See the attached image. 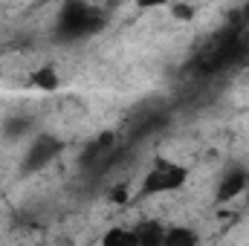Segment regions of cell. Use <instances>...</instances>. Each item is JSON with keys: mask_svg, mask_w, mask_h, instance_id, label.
<instances>
[{"mask_svg": "<svg viewBox=\"0 0 249 246\" xmlns=\"http://www.w3.org/2000/svg\"><path fill=\"white\" fill-rule=\"evenodd\" d=\"M188 180V171L177 162H168L162 157L154 159V168L145 174L142 180V194H165V191H177Z\"/></svg>", "mask_w": 249, "mask_h": 246, "instance_id": "obj_1", "label": "cell"}, {"mask_svg": "<svg viewBox=\"0 0 249 246\" xmlns=\"http://www.w3.org/2000/svg\"><path fill=\"white\" fill-rule=\"evenodd\" d=\"M93 29H99V18L93 15L90 6H84V3H67L64 6L61 26H58L64 38H78V35H87Z\"/></svg>", "mask_w": 249, "mask_h": 246, "instance_id": "obj_2", "label": "cell"}, {"mask_svg": "<svg viewBox=\"0 0 249 246\" xmlns=\"http://www.w3.org/2000/svg\"><path fill=\"white\" fill-rule=\"evenodd\" d=\"M247 185H249V174L244 168L229 171V174L223 177V183L217 185V203H229V200L241 197V194L247 191Z\"/></svg>", "mask_w": 249, "mask_h": 246, "instance_id": "obj_3", "label": "cell"}, {"mask_svg": "<svg viewBox=\"0 0 249 246\" xmlns=\"http://www.w3.org/2000/svg\"><path fill=\"white\" fill-rule=\"evenodd\" d=\"M55 154H58V142H55L53 136H38V139L32 142V151H29L26 162H29V168H41V165H47Z\"/></svg>", "mask_w": 249, "mask_h": 246, "instance_id": "obj_4", "label": "cell"}, {"mask_svg": "<svg viewBox=\"0 0 249 246\" xmlns=\"http://www.w3.org/2000/svg\"><path fill=\"white\" fill-rule=\"evenodd\" d=\"M165 226L162 223H157V220H145V223H139L136 229H133V235H136V246H162L165 241Z\"/></svg>", "mask_w": 249, "mask_h": 246, "instance_id": "obj_5", "label": "cell"}, {"mask_svg": "<svg viewBox=\"0 0 249 246\" xmlns=\"http://www.w3.org/2000/svg\"><path fill=\"white\" fill-rule=\"evenodd\" d=\"M162 246H200V238H197V232L188 229V226H174V229L165 232Z\"/></svg>", "mask_w": 249, "mask_h": 246, "instance_id": "obj_6", "label": "cell"}, {"mask_svg": "<svg viewBox=\"0 0 249 246\" xmlns=\"http://www.w3.org/2000/svg\"><path fill=\"white\" fill-rule=\"evenodd\" d=\"M32 84H35L38 90H47V93L58 90V72H55V67H53V64H47V67L35 70V75H32Z\"/></svg>", "mask_w": 249, "mask_h": 246, "instance_id": "obj_7", "label": "cell"}, {"mask_svg": "<svg viewBox=\"0 0 249 246\" xmlns=\"http://www.w3.org/2000/svg\"><path fill=\"white\" fill-rule=\"evenodd\" d=\"M102 246H136V235L127 229H110L102 238Z\"/></svg>", "mask_w": 249, "mask_h": 246, "instance_id": "obj_8", "label": "cell"}, {"mask_svg": "<svg viewBox=\"0 0 249 246\" xmlns=\"http://www.w3.org/2000/svg\"><path fill=\"white\" fill-rule=\"evenodd\" d=\"M110 200H113V203H119V206H122V203H127V200H130L127 185H116V188H113V194H110Z\"/></svg>", "mask_w": 249, "mask_h": 246, "instance_id": "obj_9", "label": "cell"}, {"mask_svg": "<svg viewBox=\"0 0 249 246\" xmlns=\"http://www.w3.org/2000/svg\"><path fill=\"white\" fill-rule=\"evenodd\" d=\"M171 15L180 18V20H191V18H194V9H191V6H174Z\"/></svg>", "mask_w": 249, "mask_h": 246, "instance_id": "obj_10", "label": "cell"}, {"mask_svg": "<svg viewBox=\"0 0 249 246\" xmlns=\"http://www.w3.org/2000/svg\"><path fill=\"white\" fill-rule=\"evenodd\" d=\"M244 194H247V206H249V185H247V191H244Z\"/></svg>", "mask_w": 249, "mask_h": 246, "instance_id": "obj_11", "label": "cell"}]
</instances>
